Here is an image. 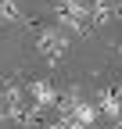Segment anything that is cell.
<instances>
[{
  "label": "cell",
  "instance_id": "7a4b0ae2",
  "mask_svg": "<svg viewBox=\"0 0 122 129\" xmlns=\"http://www.w3.org/2000/svg\"><path fill=\"white\" fill-rule=\"evenodd\" d=\"M25 97H29L36 108H54V104H57V90L47 83V79H33V83L25 86Z\"/></svg>",
  "mask_w": 122,
  "mask_h": 129
},
{
  "label": "cell",
  "instance_id": "8992f818",
  "mask_svg": "<svg viewBox=\"0 0 122 129\" xmlns=\"http://www.w3.org/2000/svg\"><path fill=\"white\" fill-rule=\"evenodd\" d=\"M118 57H122V43H118Z\"/></svg>",
  "mask_w": 122,
  "mask_h": 129
},
{
  "label": "cell",
  "instance_id": "277c9868",
  "mask_svg": "<svg viewBox=\"0 0 122 129\" xmlns=\"http://www.w3.org/2000/svg\"><path fill=\"white\" fill-rule=\"evenodd\" d=\"M97 111H104V118H108V122L122 118V86H115V90H101V97H97Z\"/></svg>",
  "mask_w": 122,
  "mask_h": 129
},
{
  "label": "cell",
  "instance_id": "6da1fadb",
  "mask_svg": "<svg viewBox=\"0 0 122 129\" xmlns=\"http://www.w3.org/2000/svg\"><path fill=\"white\" fill-rule=\"evenodd\" d=\"M36 50L47 57V61H57L61 54L68 50V36H65L61 29H43L40 36H36Z\"/></svg>",
  "mask_w": 122,
  "mask_h": 129
},
{
  "label": "cell",
  "instance_id": "5b68a950",
  "mask_svg": "<svg viewBox=\"0 0 122 129\" xmlns=\"http://www.w3.org/2000/svg\"><path fill=\"white\" fill-rule=\"evenodd\" d=\"M61 118H72V122H79V125H90V122H97V104H86L83 97H79Z\"/></svg>",
  "mask_w": 122,
  "mask_h": 129
},
{
  "label": "cell",
  "instance_id": "3957f363",
  "mask_svg": "<svg viewBox=\"0 0 122 129\" xmlns=\"http://www.w3.org/2000/svg\"><path fill=\"white\" fill-rule=\"evenodd\" d=\"M118 14H122L118 0H90V25H108Z\"/></svg>",
  "mask_w": 122,
  "mask_h": 129
}]
</instances>
